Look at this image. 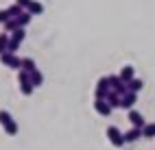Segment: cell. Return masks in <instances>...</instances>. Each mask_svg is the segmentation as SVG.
I'll return each instance as SVG.
<instances>
[{"mask_svg": "<svg viewBox=\"0 0 155 150\" xmlns=\"http://www.w3.org/2000/svg\"><path fill=\"white\" fill-rule=\"evenodd\" d=\"M31 20H33V15H31L28 11H24L20 17H15V22H18V26H20V28H24V26H28V24H31Z\"/></svg>", "mask_w": 155, "mask_h": 150, "instance_id": "cell-14", "label": "cell"}, {"mask_svg": "<svg viewBox=\"0 0 155 150\" xmlns=\"http://www.w3.org/2000/svg\"><path fill=\"white\" fill-rule=\"evenodd\" d=\"M105 135H107V139L111 142V146H114V148H122V146L127 144V142H125V133H122L118 126H114V124H111V126H107Z\"/></svg>", "mask_w": 155, "mask_h": 150, "instance_id": "cell-3", "label": "cell"}, {"mask_svg": "<svg viewBox=\"0 0 155 150\" xmlns=\"http://www.w3.org/2000/svg\"><path fill=\"white\" fill-rule=\"evenodd\" d=\"M31 83H33L35 87H39L44 83V74L39 72V70H35V72H31Z\"/></svg>", "mask_w": 155, "mask_h": 150, "instance_id": "cell-15", "label": "cell"}, {"mask_svg": "<svg viewBox=\"0 0 155 150\" xmlns=\"http://www.w3.org/2000/svg\"><path fill=\"white\" fill-rule=\"evenodd\" d=\"M94 111H96L98 115H103V117H107V115H111L114 109L109 107L107 100H94Z\"/></svg>", "mask_w": 155, "mask_h": 150, "instance_id": "cell-5", "label": "cell"}, {"mask_svg": "<svg viewBox=\"0 0 155 150\" xmlns=\"http://www.w3.org/2000/svg\"><path fill=\"white\" fill-rule=\"evenodd\" d=\"M18 48H20V44L11 39V42H9V52H13V55H15V50H18Z\"/></svg>", "mask_w": 155, "mask_h": 150, "instance_id": "cell-24", "label": "cell"}, {"mask_svg": "<svg viewBox=\"0 0 155 150\" xmlns=\"http://www.w3.org/2000/svg\"><path fill=\"white\" fill-rule=\"evenodd\" d=\"M96 89H111V85H109V76H101L98 83H96Z\"/></svg>", "mask_w": 155, "mask_h": 150, "instance_id": "cell-20", "label": "cell"}, {"mask_svg": "<svg viewBox=\"0 0 155 150\" xmlns=\"http://www.w3.org/2000/svg\"><path fill=\"white\" fill-rule=\"evenodd\" d=\"M0 63L7 65V67H11V70H18V72H20V67H22V59L15 57L13 52H5V55H0Z\"/></svg>", "mask_w": 155, "mask_h": 150, "instance_id": "cell-4", "label": "cell"}, {"mask_svg": "<svg viewBox=\"0 0 155 150\" xmlns=\"http://www.w3.org/2000/svg\"><path fill=\"white\" fill-rule=\"evenodd\" d=\"M136 102H138V94L129 92L127 96H122V100H120V109H127V111H131Z\"/></svg>", "mask_w": 155, "mask_h": 150, "instance_id": "cell-6", "label": "cell"}, {"mask_svg": "<svg viewBox=\"0 0 155 150\" xmlns=\"http://www.w3.org/2000/svg\"><path fill=\"white\" fill-rule=\"evenodd\" d=\"M140 137H142V128H131V131L125 133V142L127 144H133V142H138Z\"/></svg>", "mask_w": 155, "mask_h": 150, "instance_id": "cell-9", "label": "cell"}, {"mask_svg": "<svg viewBox=\"0 0 155 150\" xmlns=\"http://www.w3.org/2000/svg\"><path fill=\"white\" fill-rule=\"evenodd\" d=\"M24 37H26V31H24V28H15V31L11 33V39H13V42H18V44H22Z\"/></svg>", "mask_w": 155, "mask_h": 150, "instance_id": "cell-17", "label": "cell"}, {"mask_svg": "<svg viewBox=\"0 0 155 150\" xmlns=\"http://www.w3.org/2000/svg\"><path fill=\"white\" fill-rule=\"evenodd\" d=\"M0 126L5 128V133L7 135H18V131H20V126H18V122L13 120V115L9 113V111H5V109H0Z\"/></svg>", "mask_w": 155, "mask_h": 150, "instance_id": "cell-1", "label": "cell"}, {"mask_svg": "<svg viewBox=\"0 0 155 150\" xmlns=\"http://www.w3.org/2000/svg\"><path fill=\"white\" fill-rule=\"evenodd\" d=\"M20 70H24V72H35V70H37V63H35V59H31V57H24L22 59V67H20Z\"/></svg>", "mask_w": 155, "mask_h": 150, "instance_id": "cell-10", "label": "cell"}, {"mask_svg": "<svg viewBox=\"0 0 155 150\" xmlns=\"http://www.w3.org/2000/svg\"><path fill=\"white\" fill-rule=\"evenodd\" d=\"M129 122L133 124V128H144V126H147V122H144L142 113H138L136 109H131V111H129Z\"/></svg>", "mask_w": 155, "mask_h": 150, "instance_id": "cell-7", "label": "cell"}, {"mask_svg": "<svg viewBox=\"0 0 155 150\" xmlns=\"http://www.w3.org/2000/svg\"><path fill=\"white\" fill-rule=\"evenodd\" d=\"M9 20H11V15H9V11H7V9H0V24L9 22Z\"/></svg>", "mask_w": 155, "mask_h": 150, "instance_id": "cell-22", "label": "cell"}, {"mask_svg": "<svg viewBox=\"0 0 155 150\" xmlns=\"http://www.w3.org/2000/svg\"><path fill=\"white\" fill-rule=\"evenodd\" d=\"M142 137H147V139H153L155 137V122H151V124H147L142 128Z\"/></svg>", "mask_w": 155, "mask_h": 150, "instance_id": "cell-16", "label": "cell"}, {"mask_svg": "<svg viewBox=\"0 0 155 150\" xmlns=\"http://www.w3.org/2000/svg\"><path fill=\"white\" fill-rule=\"evenodd\" d=\"M120 100H122V98H120L116 92H114V89L107 94V102H109V107H111V109H120Z\"/></svg>", "mask_w": 155, "mask_h": 150, "instance_id": "cell-12", "label": "cell"}, {"mask_svg": "<svg viewBox=\"0 0 155 150\" xmlns=\"http://www.w3.org/2000/svg\"><path fill=\"white\" fill-rule=\"evenodd\" d=\"M9 42H11V35L9 33H0V55L9 52Z\"/></svg>", "mask_w": 155, "mask_h": 150, "instance_id": "cell-11", "label": "cell"}, {"mask_svg": "<svg viewBox=\"0 0 155 150\" xmlns=\"http://www.w3.org/2000/svg\"><path fill=\"white\" fill-rule=\"evenodd\" d=\"M15 28H20V26H18V22H15V17H11L9 22H5V31H7V33H13Z\"/></svg>", "mask_w": 155, "mask_h": 150, "instance_id": "cell-21", "label": "cell"}, {"mask_svg": "<svg viewBox=\"0 0 155 150\" xmlns=\"http://www.w3.org/2000/svg\"><path fill=\"white\" fill-rule=\"evenodd\" d=\"M7 11H9V15H11V17H20V15L24 13V9H22V7H18V5H11V7L7 9Z\"/></svg>", "mask_w": 155, "mask_h": 150, "instance_id": "cell-19", "label": "cell"}, {"mask_svg": "<svg viewBox=\"0 0 155 150\" xmlns=\"http://www.w3.org/2000/svg\"><path fill=\"white\" fill-rule=\"evenodd\" d=\"M120 78H122V83H131L133 78H136V67L133 65H125V67H120V74H118Z\"/></svg>", "mask_w": 155, "mask_h": 150, "instance_id": "cell-8", "label": "cell"}, {"mask_svg": "<svg viewBox=\"0 0 155 150\" xmlns=\"http://www.w3.org/2000/svg\"><path fill=\"white\" fill-rule=\"evenodd\" d=\"M127 85H129V92H133V94H138L140 89L144 87V83H142V78H133V81H131V83H127Z\"/></svg>", "mask_w": 155, "mask_h": 150, "instance_id": "cell-18", "label": "cell"}, {"mask_svg": "<svg viewBox=\"0 0 155 150\" xmlns=\"http://www.w3.org/2000/svg\"><path fill=\"white\" fill-rule=\"evenodd\" d=\"M26 11H28L31 15H42V13H44V5H42V2H37V0H33Z\"/></svg>", "mask_w": 155, "mask_h": 150, "instance_id": "cell-13", "label": "cell"}, {"mask_svg": "<svg viewBox=\"0 0 155 150\" xmlns=\"http://www.w3.org/2000/svg\"><path fill=\"white\" fill-rule=\"evenodd\" d=\"M31 2H33V0H15V5H18V7H22L24 11H26L28 7H31Z\"/></svg>", "mask_w": 155, "mask_h": 150, "instance_id": "cell-23", "label": "cell"}, {"mask_svg": "<svg viewBox=\"0 0 155 150\" xmlns=\"http://www.w3.org/2000/svg\"><path fill=\"white\" fill-rule=\"evenodd\" d=\"M18 85H20V94H22V96H31L35 92V85L31 83V74L24 72V70L18 72Z\"/></svg>", "mask_w": 155, "mask_h": 150, "instance_id": "cell-2", "label": "cell"}]
</instances>
